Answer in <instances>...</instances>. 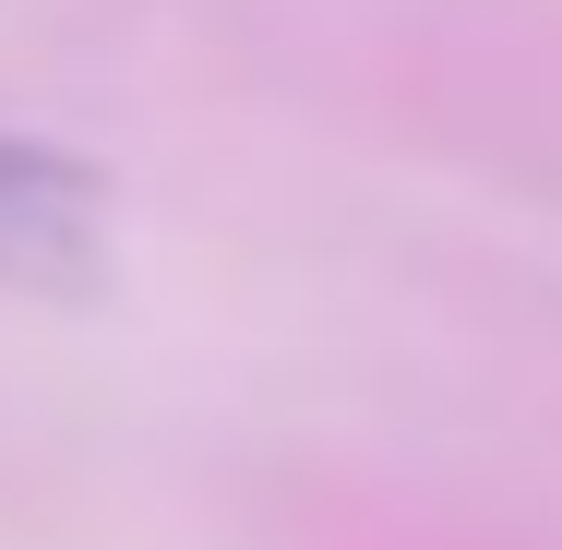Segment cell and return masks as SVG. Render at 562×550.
<instances>
[{
    "label": "cell",
    "mask_w": 562,
    "mask_h": 550,
    "mask_svg": "<svg viewBox=\"0 0 562 550\" xmlns=\"http://www.w3.org/2000/svg\"><path fill=\"white\" fill-rule=\"evenodd\" d=\"M109 251V180L48 132H0V288H97Z\"/></svg>",
    "instance_id": "1"
}]
</instances>
